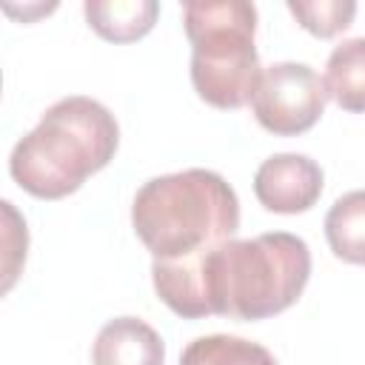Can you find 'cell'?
<instances>
[{
  "label": "cell",
  "instance_id": "2",
  "mask_svg": "<svg viewBox=\"0 0 365 365\" xmlns=\"http://www.w3.org/2000/svg\"><path fill=\"white\" fill-rule=\"evenodd\" d=\"M120 145L114 114L94 97L71 94L48 106L40 123L17 140L9 157L11 180L37 200L74 194L103 171Z\"/></svg>",
  "mask_w": 365,
  "mask_h": 365
},
{
  "label": "cell",
  "instance_id": "13",
  "mask_svg": "<svg viewBox=\"0 0 365 365\" xmlns=\"http://www.w3.org/2000/svg\"><path fill=\"white\" fill-rule=\"evenodd\" d=\"M3 205V217H6V259H3V291H9L17 279L20 265L26 262V245H29V234H26V222L20 220V214L14 211V205L9 200L0 202Z\"/></svg>",
  "mask_w": 365,
  "mask_h": 365
},
{
  "label": "cell",
  "instance_id": "8",
  "mask_svg": "<svg viewBox=\"0 0 365 365\" xmlns=\"http://www.w3.org/2000/svg\"><path fill=\"white\" fill-rule=\"evenodd\" d=\"M83 14L103 40L134 43L154 29L160 3L154 0H86Z\"/></svg>",
  "mask_w": 365,
  "mask_h": 365
},
{
  "label": "cell",
  "instance_id": "10",
  "mask_svg": "<svg viewBox=\"0 0 365 365\" xmlns=\"http://www.w3.org/2000/svg\"><path fill=\"white\" fill-rule=\"evenodd\" d=\"M325 240L342 262L365 265V188L342 194L328 208Z\"/></svg>",
  "mask_w": 365,
  "mask_h": 365
},
{
  "label": "cell",
  "instance_id": "6",
  "mask_svg": "<svg viewBox=\"0 0 365 365\" xmlns=\"http://www.w3.org/2000/svg\"><path fill=\"white\" fill-rule=\"evenodd\" d=\"M254 194L265 211L302 214L322 194V168L308 154H274L257 168Z\"/></svg>",
  "mask_w": 365,
  "mask_h": 365
},
{
  "label": "cell",
  "instance_id": "7",
  "mask_svg": "<svg viewBox=\"0 0 365 365\" xmlns=\"http://www.w3.org/2000/svg\"><path fill=\"white\" fill-rule=\"evenodd\" d=\"M91 362L94 365H163L165 342L140 317H114L100 328L91 345Z\"/></svg>",
  "mask_w": 365,
  "mask_h": 365
},
{
  "label": "cell",
  "instance_id": "5",
  "mask_svg": "<svg viewBox=\"0 0 365 365\" xmlns=\"http://www.w3.org/2000/svg\"><path fill=\"white\" fill-rule=\"evenodd\" d=\"M325 100V80L311 66L282 60L262 68L251 108L265 131L277 137H297L319 123Z\"/></svg>",
  "mask_w": 365,
  "mask_h": 365
},
{
  "label": "cell",
  "instance_id": "12",
  "mask_svg": "<svg viewBox=\"0 0 365 365\" xmlns=\"http://www.w3.org/2000/svg\"><path fill=\"white\" fill-rule=\"evenodd\" d=\"M288 11L297 23L319 40L336 37L345 31L356 14V3L351 0H288Z\"/></svg>",
  "mask_w": 365,
  "mask_h": 365
},
{
  "label": "cell",
  "instance_id": "4",
  "mask_svg": "<svg viewBox=\"0 0 365 365\" xmlns=\"http://www.w3.org/2000/svg\"><path fill=\"white\" fill-rule=\"evenodd\" d=\"M191 40V83L214 108H242L254 100L262 66L254 46L257 9L245 0L182 3Z\"/></svg>",
  "mask_w": 365,
  "mask_h": 365
},
{
  "label": "cell",
  "instance_id": "11",
  "mask_svg": "<svg viewBox=\"0 0 365 365\" xmlns=\"http://www.w3.org/2000/svg\"><path fill=\"white\" fill-rule=\"evenodd\" d=\"M180 365H277V359L259 342L231 334H211L188 342L180 354Z\"/></svg>",
  "mask_w": 365,
  "mask_h": 365
},
{
  "label": "cell",
  "instance_id": "9",
  "mask_svg": "<svg viewBox=\"0 0 365 365\" xmlns=\"http://www.w3.org/2000/svg\"><path fill=\"white\" fill-rule=\"evenodd\" d=\"M328 97L354 114L365 111V37L342 40L325 63Z\"/></svg>",
  "mask_w": 365,
  "mask_h": 365
},
{
  "label": "cell",
  "instance_id": "3",
  "mask_svg": "<svg viewBox=\"0 0 365 365\" xmlns=\"http://www.w3.org/2000/svg\"><path fill=\"white\" fill-rule=\"evenodd\" d=\"M131 225L154 259L174 262L234 240L240 200L217 171L185 168L143 182L131 202Z\"/></svg>",
  "mask_w": 365,
  "mask_h": 365
},
{
  "label": "cell",
  "instance_id": "1",
  "mask_svg": "<svg viewBox=\"0 0 365 365\" xmlns=\"http://www.w3.org/2000/svg\"><path fill=\"white\" fill-rule=\"evenodd\" d=\"M311 277L308 242L288 231L228 240L205 254L151 262L157 297L182 319H265L291 308Z\"/></svg>",
  "mask_w": 365,
  "mask_h": 365
}]
</instances>
